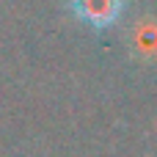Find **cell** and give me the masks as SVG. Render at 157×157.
I'll return each mask as SVG.
<instances>
[{"label": "cell", "instance_id": "1", "mask_svg": "<svg viewBox=\"0 0 157 157\" xmlns=\"http://www.w3.org/2000/svg\"><path fill=\"white\" fill-rule=\"evenodd\" d=\"M69 14L97 30L113 28L124 14V0H69Z\"/></svg>", "mask_w": 157, "mask_h": 157}, {"label": "cell", "instance_id": "2", "mask_svg": "<svg viewBox=\"0 0 157 157\" xmlns=\"http://www.w3.org/2000/svg\"><path fill=\"white\" fill-rule=\"evenodd\" d=\"M132 50H135L138 55H144V58L157 55V25L155 22H144V25L135 30V36H132Z\"/></svg>", "mask_w": 157, "mask_h": 157}]
</instances>
